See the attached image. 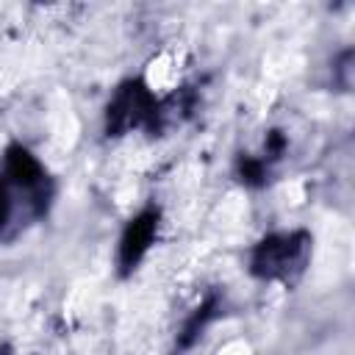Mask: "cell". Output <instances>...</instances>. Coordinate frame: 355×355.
I'll use <instances>...</instances> for the list:
<instances>
[{
    "label": "cell",
    "mask_w": 355,
    "mask_h": 355,
    "mask_svg": "<svg viewBox=\"0 0 355 355\" xmlns=\"http://www.w3.org/2000/svg\"><path fill=\"white\" fill-rule=\"evenodd\" d=\"M308 252H311V236L308 233H272L266 239H261L252 247V275L263 277V280H280V283H291L302 275L305 263H308Z\"/></svg>",
    "instance_id": "6da1fadb"
},
{
    "label": "cell",
    "mask_w": 355,
    "mask_h": 355,
    "mask_svg": "<svg viewBox=\"0 0 355 355\" xmlns=\"http://www.w3.org/2000/svg\"><path fill=\"white\" fill-rule=\"evenodd\" d=\"M155 105L158 97L141 83V80H128L116 89V94L111 97L108 108H105V128L108 133H125L130 128L147 125L155 116Z\"/></svg>",
    "instance_id": "7a4b0ae2"
},
{
    "label": "cell",
    "mask_w": 355,
    "mask_h": 355,
    "mask_svg": "<svg viewBox=\"0 0 355 355\" xmlns=\"http://www.w3.org/2000/svg\"><path fill=\"white\" fill-rule=\"evenodd\" d=\"M158 233V214L155 211H141L136 219L128 222L122 239H119V266L122 272L136 269V263L147 255Z\"/></svg>",
    "instance_id": "3957f363"
},
{
    "label": "cell",
    "mask_w": 355,
    "mask_h": 355,
    "mask_svg": "<svg viewBox=\"0 0 355 355\" xmlns=\"http://www.w3.org/2000/svg\"><path fill=\"white\" fill-rule=\"evenodd\" d=\"M6 172H8V178H11L17 186H22V189H33V186H39V183L44 180V166H42L39 158H36L31 150H25L22 144H11V147L6 150Z\"/></svg>",
    "instance_id": "277c9868"
},
{
    "label": "cell",
    "mask_w": 355,
    "mask_h": 355,
    "mask_svg": "<svg viewBox=\"0 0 355 355\" xmlns=\"http://www.w3.org/2000/svg\"><path fill=\"white\" fill-rule=\"evenodd\" d=\"M239 175H241L244 183H261V178H263V161L244 155L239 161Z\"/></svg>",
    "instance_id": "5b68a950"
},
{
    "label": "cell",
    "mask_w": 355,
    "mask_h": 355,
    "mask_svg": "<svg viewBox=\"0 0 355 355\" xmlns=\"http://www.w3.org/2000/svg\"><path fill=\"white\" fill-rule=\"evenodd\" d=\"M8 219V194H6V186L0 183V227L6 225Z\"/></svg>",
    "instance_id": "8992f818"
}]
</instances>
